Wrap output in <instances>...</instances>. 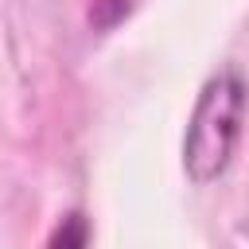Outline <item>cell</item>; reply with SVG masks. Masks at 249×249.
<instances>
[{"mask_svg":"<svg viewBox=\"0 0 249 249\" xmlns=\"http://www.w3.org/2000/svg\"><path fill=\"white\" fill-rule=\"evenodd\" d=\"M249 117V82L237 66L214 70L191 109L187 132H183V171L195 187H206L222 179L237 156L241 132Z\"/></svg>","mask_w":249,"mask_h":249,"instance_id":"1","label":"cell"},{"mask_svg":"<svg viewBox=\"0 0 249 249\" xmlns=\"http://www.w3.org/2000/svg\"><path fill=\"white\" fill-rule=\"evenodd\" d=\"M47 249H89V218L82 210H66L62 222L54 226Z\"/></svg>","mask_w":249,"mask_h":249,"instance_id":"2","label":"cell"}]
</instances>
